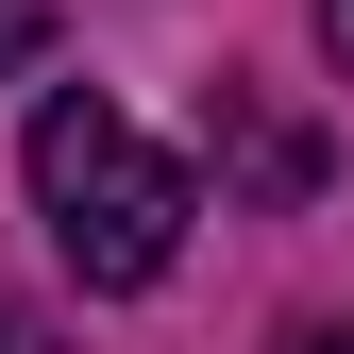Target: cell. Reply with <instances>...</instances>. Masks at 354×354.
Instances as JSON below:
<instances>
[{
  "instance_id": "obj_1",
  "label": "cell",
  "mask_w": 354,
  "mask_h": 354,
  "mask_svg": "<svg viewBox=\"0 0 354 354\" xmlns=\"http://www.w3.org/2000/svg\"><path fill=\"white\" fill-rule=\"evenodd\" d=\"M34 203H51V253L84 287H152L169 253H186V219H203V186L102 102V84H51V102H34Z\"/></svg>"
},
{
  "instance_id": "obj_2",
  "label": "cell",
  "mask_w": 354,
  "mask_h": 354,
  "mask_svg": "<svg viewBox=\"0 0 354 354\" xmlns=\"http://www.w3.org/2000/svg\"><path fill=\"white\" fill-rule=\"evenodd\" d=\"M321 68H354V0H321Z\"/></svg>"
}]
</instances>
